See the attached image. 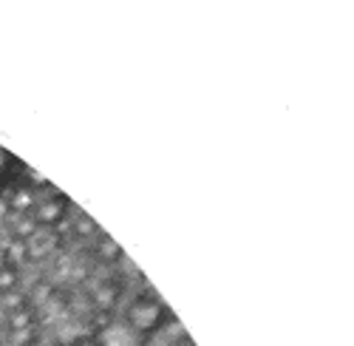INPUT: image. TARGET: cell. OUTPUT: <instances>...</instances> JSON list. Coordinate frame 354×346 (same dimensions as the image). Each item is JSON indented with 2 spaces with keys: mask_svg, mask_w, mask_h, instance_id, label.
<instances>
[{
  "mask_svg": "<svg viewBox=\"0 0 354 346\" xmlns=\"http://www.w3.org/2000/svg\"><path fill=\"white\" fill-rule=\"evenodd\" d=\"M165 321V307L159 304V298L153 295H136L128 307H125V324L139 332V335H147V332H153L159 324Z\"/></svg>",
  "mask_w": 354,
  "mask_h": 346,
  "instance_id": "6da1fadb",
  "label": "cell"
},
{
  "mask_svg": "<svg viewBox=\"0 0 354 346\" xmlns=\"http://www.w3.org/2000/svg\"><path fill=\"white\" fill-rule=\"evenodd\" d=\"M66 210H68V201L63 196H46L35 205L32 219L37 221L40 230H51V227H57L66 219Z\"/></svg>",
  "mask_w": 354,
  "mask_h": 346,
  "instance_id": "7a4b0ae2",
  "label": "cell"
},
{
  "mask_svg": "<svg viewBox=\"0 0 354 346\" xmlns=\"http://www.w3.org/2000/svg\"><path fill=\"white\" fill-rule=\"evenodd\" d=\"M54 244H57V236L51 233V230H37V233L26 242L28 255H32V258H43V255H48V253L54 250Z\"/></svg>",
  "mask_w": 354,
  "mask_h": 346,
  "instance_id": "3957f363",
  "label": "cell"
},
{
  "mask_svg": "<svg viewBox=\"0 0 354 346\" xmlns=\"http://www.w3.org/2000/svg\"><path fill=\"white\" fill-rule=\"evenodd\" d=\"M37 221L32 219V213H15V219H12V236L17 239V242H28L35 233H37Z\"/></svg>",
  "mask_w": 354,
  "mask_h": 346,
  "instance_id": "277c9868",
  "label": "cell"
},
{
  "mask_svg": "<svg viewBox=\"0 0 354 346\" xmlns=\"http://www.w3.org/2000/svg\"><path fill=\"white\" fill-rule=\"evenodd\" d=\"M35 321V309L32 307H15L9 312V327L12 329H26V327H32Z\"/></svg>",
  "mask_w": 354,
  "mask_h": 346,
  "instance_id": "5b68a950",
  "label": "cell"
},
{
  "mask_svg": "<svg viewBox=\"0 0 354 346\" xmlns=\"http://www.w3.org/2000/svg\"><path fill=\"white\" fill-rule=\"evenodd\" d=\"M17 281H20V273L15 264H0V293L15 290Z\"/></svg>",
  "mask_w": 354,
  "mask_h": 346,
  "instance_id": "8992f818",
  "label": "cell"
},
{
  "mask_svg": "<svg viewBox=\"0 0 354 346\" xmlns=\"http://www.w3.org/2000/svg\"><path fill=\"white\" fill-rule=\"evenodd\" d=\"M97 250H100V253H102L105 258H111V262H116V258H122V250H120V247H116V244H113V242H111L108 236H102V239H100Z\"/></svg>",
  "mask_w": 354,
  "mask_h": 346,
  "instance_id": "52a82bcc",
  "label": "cell"
},
{
  "mask_svg": "<svg viewBox=\"0 0 354 346\" xmlns=\"http://www.w3.org/2000/svg\"><path fill=\"white\" fill-rule=\"evenodd\" d=\"M77 346H97V343H94V340H80Z\"/></svg>",
  "mask_w": 354,
  "mask_h": 346,
  "instance_id": "ba28073f",
  "label": "cell"
},
{
  "mask_svg": "<svg viewBox=\"0 0 354 346\" xmlns=\"http://www.w3.org/2000/svg\"><path fill=\"white\" fill-rule=\"evenodd\" d=\"M0 165H3V151H0Z\"/></svg>",
  "mask_w": 354,
  "mask_h": 346,
  "instance_id": "9c48e42d",
  "label": "cell"
}]
</instances>
